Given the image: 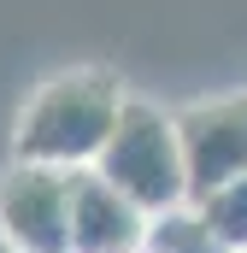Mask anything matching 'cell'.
Listing matches in <instances>:
<instances>
[{"label":"cell","mask_w":247,"mask_h":253,"mask_svg":"<svg viewBox=\"0 0 247 253\" xmlns=\"http://www.w3.org/2000/svg\"><path fill=\"white\" fill-rule=\"evenodd\" d=\"M71 171L47 165H18L6 159L0 171V230L12 253H71Z\"/></svg>","instance_id":"cell-4"},{"label":"cell","mask_w":247,"mask_h":253,"mask_svg":"<svg viewBox=\"0 0 247 253\" xmlns=\"http://www.w3.org/2000/svg\"><path fill=\"white\" fill-rule=\"evenodd\" d=\"M242 253H247V248H242Z\"/></svg>","instance_id":"cell-9"},{"label":"cell","mask_w":247,"mask_h":253,"mask_svg":"<svg viewBox=\"0 0 247 253\" xmlns=\"http://www.w3.org/2000/svg\"><path fill=\"white\" fill-rule=\"evenodd\" d=\"M177 135H183V165H188V206L206 200L212 189L242 183L247 177V88L177 106Z\"/></svg>","instance_id":"cell-3"},{"label":"cell","mask_w":247,"mask_h":253,"mask_svg":"<svg viewBox=\"0 0 247 253\" xmlns=\"http://www.w3.org/2000/svg\"><path fill=\"white\" fill-rule=\"evenodd\" d=\"M194 212H200V224L212 230V242L224 253L247 248V177L230 183V189H212L206 200H194Z\"/></svg>","instance_id":"cell-6"},{"label":"cell","mask_w":247,"mask_h":253,"mask_svg":"<svg viewBox=\"0 0 247 253\" xmlns=\"http://www.w3.org/2000/svg\"><path fill=\"white\" fill-rule=\"evenodd\" d=\"M147 253H224V248L212 242V230L200 224L194 206H177V212L153 218V230H147Z\"/></svg>","instance_id":"cell-7"},{"label":"cell","mask_w":247,"mask_h":253,"mask_svg":"<svg viewBox=\"0 0 247 253\" xmlns=\"http://www.w3.org/2000/svg\"><path fill=\"white\" fill-rule=\"evenodd\" d=\"M94 177L112 183L147 218H165V212L188 206V165H183L177 112L129 94L124 112H118V129H112V141H106V153L94 165Z\"/></svg>","instance_id":"cell-2"},{"label":"cell","mask_w":247,"mask_h":253,"mask_svg":"<svg viewBox=\"0 0 247 253\" xmlns=\"http://www.w3.org/2000/svg\"><path fill=\"white\" fill-rule=\"evenodd\" d=\"M0 253H12V242H6V230H0Z\"/></svg>","instance_id":"cell-8"},{"label":"cell","mask_w":247,"mask_h":253,"mask_svg":"<svg viewBox=\"0 0 247 253\" xmlns=\"http://www.w3.org/2000/svg\"><path fill=\"white\" fill-rule=\"evenodd\" d=\"M124 83L100 65H71L53 71L18 112L12 124V159L18 165H47V171H94L124 112Z\"/></svg>","instance_id":"cell-1"},{"label":"cell","mask_w":247,"mask_h":253,"mask_svg":"<svg viewBox=\"0 0 247 253\" xmlns=\"http://www.w3.org/2000/svg\"><path fill=\"white\" fill-rule=\"evenodd\" d=\"M147 230H153V218L141 206H129L94 171H77V189H71V253H147Z\"/></svg>","instance_id":"cell-5"}]
</instances>
